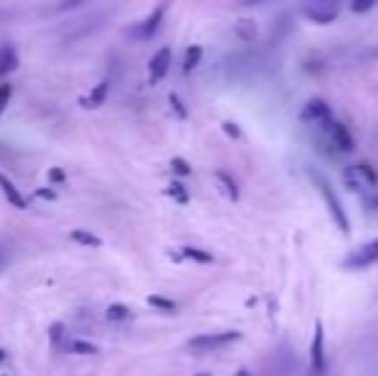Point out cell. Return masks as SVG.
<instances>
[{"label":"cell","mask_w":378,"mask_h":376,"mask_svg":"<svg viewBox=\"0 0 378 376\" xmlns=\"http://www.w3.org/2000/svg\"><path fill=\"white\" fill-rule=\"evenodd\" d=\"M312 178H314V183L319 186V193L324 196V204H327V209H330V214H332V219H335V224H337V230L340 232H350V222H347L345 209H342L340 199L335 196L332 186L327 183V178H322L319 173H312Z\"/></svg>","instance_id":"1"},{"label":"cell","mask_w":378,"mask_h":376,"mask_svg":"<svg viewBox=\"0 0 378 376\" xmlns=\"http://www.w3.org/2000/svg\"><path fill=\"white\" fill-rule=\"evenodd\" d=\"M239 337L242 335L234 333V330H227V333H206V335H198L193 340H188V348L196 353H214L227 348L229 343H237Z\"/></svg>","instance_id":"2"},{"label":"cell","mask_w":378,"mask_h":376,"mask_svg":"<svg viewBox=\"0 0 378 376\" xmlns=\"http://www.w3.org/2000/svg\"><path fill=\"white\" fill-rule=\"evenodd\" d=\"M378 263V237L376 240L363 242L360 248H355L350 256L342 260V268L345 271H363V268H370V265Z\"/></svg>","instance_id":"3"},{"label":"cell","mask_w":378,"mask_h":376,"mask_svg":"<svg viewBox=\"0 0 378 376\" xmlns=\"http://www.w3.org/2000/svg\"><path fill=\"white\" fill-rule=\"evenodd\" d=\"M304 13L314 24H332L340 13L337 0H304Z\"/></svg>","instance_id":"4"},{"label":"cell","mask_w":378,"mask_h":376,"mask_svg":"<svg viewBox=\"0 0 378 376\" xmlns=\"http://www.w3.org/2000/svg\"><path fill=\"white\" fill-rule=\"evenodd\" d=\"M309 361H312V374L322 376L327 371V353H324V325L322 320L314 322V337L309 345Z\"/></svg>","instance_id":"5"},{"label":"cell","mask_w":378,"mask_h":376,"mask_svg":"<svg viewBox=\"0 0 378 376\" xmlns=\"http://www.w3.org/2000/svg\"><path fill=\"white\" fill-rule=\"evenodd\" d=\"M322 132L327 134V142H330V147H335V153H353V137H350V132H347L345 124H340V121H327L322 127Z\"/></svg>","instance_id":"6"},{"label":"cell","mask_w":378,"mask_h":376,"mask_svg":"<svg viewBox=\"0 0 378 376\" xmlns=\"http://www.w3.org/2000/svg\"><path fill=\"white\" fill-rule=\"evenodd\" d=\"M345 183L350 188H358V191H365V188H378V173L370 165L360 162V165H353V168L345 170Z\"/></svg>","instance_id":"7"},{"label":"cell","mask_w":378,"mask_h":376,"mask_svg":"<svg viewBox=\"0 0 378 376\" xmlns=\"http://www.w3.org/2000/svg\"><path fill=\"white\" fill-rule=\"evenodd\" d=\"M301 121H304V124H314V127L322 129L327 121H332L330 106L324 104L322 98H314V101H309V104L301 109Z\"/></svg>","instance_id":"8"},{"label":"cell","mask_w":378,"mask_h":376,"mask_svg":"<svg viewBox=\"0 0 378 376\" xmlns=\"http://www.w3.org/2000/svg\"><path fill=\"white\" fill-rule=\"evenodd\" d=\"M170 60H173V52H170L167 47H162L158 55L152 57V62H150V83H160L162 78H165L167 70H170Z\"/></svg>","instance_id":"9"},{"label":"cell","mask_w":378,"mask_h":376,"mask_svg":"<svg viewBox=\"0 0 378 376\" xmlns=\"http://www.w3.org/2000/svg\"><path fill=\"white\" fill-rule=\"evenodd\" d=\"M162 16H165V3H162V6H160V8L155 11V13H152V16L147 18V21H144V24L136 26V29H134V36H142V39L152 36V34L158 32V26H160V21H162Z\"/></svg>","instance_id":"10"},{"label":"cell","mask_w":378,"mask_h":376,"mask_svg":"<svg viewBox=\"0 0 378 376\" xmlns=\"http://www.w3.org/2000/svg\"><path fill=\"white\" fill-rule=\"evenodd\" d=\"M16 64H18L16 49L10 47V44H3V47H0V75L13 72L16 70Z\"/></svg>","instance_id":"11"},{"label":"cell","mask_w":378,"mask_h":376,"mask_svg":"<svg viewBox=\"0 0 378 376\" xmlns=\"http://www.w3.org/2000/svg\"><path fill=\"white\" fill-rule=\"evenodd\" d=\"M237 34H239L244 41H252L255 36H258V26H255V21H247V18H242V21L237 24Z\"/></svg>","instance_id":"12"},{"label":"cell","mask_w":378,"mask_h":376,"mask_svg":"<svg viewBox=\"0 0 378 376\" xmlns=\"http://www.w3.org/2000/svg\"><path fill=\"white\" fill-rule=\"evenodd\" d=\"M0 183H3V188H6V193H8V199L13 201V204H16L18 209H26V201L21 199V193H18L16 188H13V183H10L8 178H6V176H0Z\"/></svg>","instance_id":"13"},{"label":"cell","mask_w":378,"mask_h":376,"mask_svg":"<svg viewBox=\"0 0 378 376\" xmlns=\"http://www.w3.org/2000/svg\"><path fill=\"white\" fill-rule=\"evenodd\" d=\"M201 47H190L188 52H186V60H183V67H186V72H190L193 67H198V62H201Z\"/></svg>","instance_id":"14"},{"label":"cell","mask_w":378,"mask_h":376,"mask_svg":"<svg viewBox=\"0 0 378 376\" xmlns=\"http://www.w3.org/2000/svg\"><path fill=\"white\" fill-rule=\"evenodd\" d=\"M216 178H219L221 183H224V188H227V193L232 196V199H237V196H239V191H237V183L227 176V173H216Z\"/></svg>","instance_id":"15"},{"label":"cell","mask_w":378,"mask_h":376,"mask_svg":"<svg viewBox=\"0 0 378 376\" xmlns=\"http://www.w3.org/2000/svg\"><path fill=\"white\" fill-rule=\"evenodd\" d=\"M376 3L378 0H353V3H350V8H353V13H365V11H370Z\"/></svg>","instance_id":"16"},{"label":"cell","mask_w":378,"mask_h":376,"mask_svg":"<svg viewBox=\"0 0 378 376\" xmlns=\"http://www.w3.org/2000/svg\"><path fill=\"white\" fill-rule=\"evenodd\" d=\"M186 256L193 258V260H201V263H209V260H211L209 253H201V250H196V248H186Z\"/></svg>","instance_id":"17"},{"label":"cell","mask_w":378,"mask_h":376,"mask_svg":"<svg viewBox=\"0 0 378 376\" xmlns=\"http://www.w3.org/2000/svg\"><path fill=\"white\" fill-rule=\"evenodd\" d=\"M72 237H75V240H80V242H88V245H93V248H95V245H101V240H98V237H90V235L83 232V230H78Z\"/></svg>","instance_id":"18"},{"label":"cell","mask_w":378,"mask_h":376,"mask_svg":"<svg viewBox=\"0 0 378 376\" xmlns=\"http://www.w3.org/2000/svg\"><path fill=\"white\" fill-rule=\"evenodd\" d=\"M150 305L162 307V309H167V312H173V309H175L173 302H167V299H160V296H152V299H150Z\"/></svg>","instance_id":"19"},{"label":"cell","mask_w":378,"mask_h":376,"mask_svg":"<svg viewBox=\"0 0 378 376\" xmlns=\"http://www.w3.org/2000/svg\"><path fill=\"white\" fill-rule=\"evenodd\" d=\"M10 101V85H0V111L8 106Z\"/></svg>","instance_id":"20"},{"label":"cell","mask_w":378,"mask_h":376,"mask_svg":"<svg viewBox=\"0 0 378 376\" xmlns=\"http://www.w3.org/2000/svg\"><path fill=\"white\" fill-rule=\"evenodd\" d=\"M170 193H173V196H175L178 201H186V199H188V196H186V191H183V186H178V183L170 186Z\"/></svg>","instance_id":"21"},{"label":"cell","mask_w":378,"mask_h":376,"mask_svg":"<svg viewBox=\"0 0 378 376\" xmlns=\"http://www.w3.org/2000/svg\"><path fill=\"white\" fill-rule=\"evenodd\" d=\"M173 165H175V170H178V173H183V176H188V173H190L188 162H186V160H173Z\"/></svg>","instance_id":"22"},{"label":"cell","mask_w":378,"mask_h":376,"mask_svg":"<svg viewBox=\"0 0 378 376\" xmlns=\"http://www.w3.org/2000/svg\"><path fill=\"white\" fill-rule=\"evenodd\" d=\"M75 351H85V353H95L93 345H88V343H75Z\"/></svg>","instance_id":"23"},{"label":"cell","mask_w":378,"mask_h":376,"mask_svg":"<svg viewBox=\"0 0 378 376\" xmlns=\"http://www.w3.org/2000/svg\"><path fill=\"white\" fill-rule=\"evenodd\" d=\"M111 317H126V309L124 307H113V309H111Z\"/></svg>","instance_id":"24"},{"label":"cell","mask_w":378,"mask_h":376,"mask_svg":"<svg viewBox=\"0 0 378 376\" xmlns=\"http://www.w3.org/2000/svg\"><path fill=\"white\" fill-rule=\"evenodd\" d=\"M224 129H227V134H232V137H239V132L234 129V124H224Z\"/></svg>","instance_id":"25"},{"label":"cell","mask_w":378,"mask_h":376,"mask_svg":"<svg viewBox=\"0 0 378 376\" xmlns=\"http://www.w3.org/2000/svg\"><path fill=\"white\" fill-rule=\"evenodd\" d=\"M265 0H242V6H260Z\"/></svg>","instance_id":"26"},{"label":"cell","mask_w":378,"mask_h":376,"mask_svg":"<svg viewBox=\"0 0 378 376\" xmlns=\"http://www.w3.org/2000/svg\"><path fill=\"white\" fill-rule=\"evenodd\" d=\"M237 376H252V374H250V371H244V368H242V371H239V374H237Z\"/></svg>","instance_id":"27"}]
</instances>
